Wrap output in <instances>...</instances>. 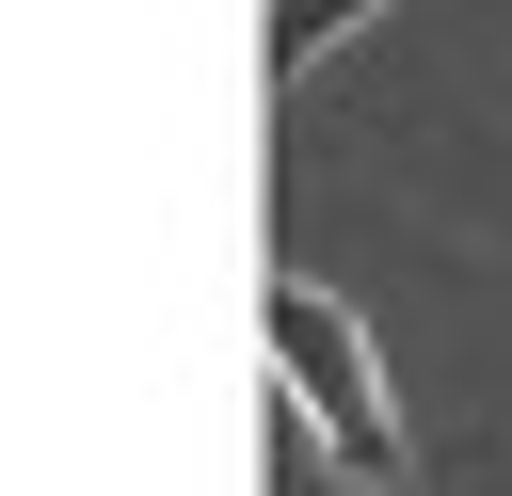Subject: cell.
I'll use <instances>...</instances> for the list:
<instances>
[{
  "label": "cell",
  "mask_w": 512,
  "mask_h": 496,
  "mask_svg": "<svg viewBox=\"0 0 512 496\" xmlns=\"http://www.w3.org/2000/svg\"><path fill=\"white\" fill-rule=\"evenodd\" d=\"M256 336H272V384H288V400H304V432H320V480H368V496H400V480H416V448H400V384H384L368 320H352L320 272H272Z\"/></svg>",
  "instance_id": "cell-1"
}]
</instances>
